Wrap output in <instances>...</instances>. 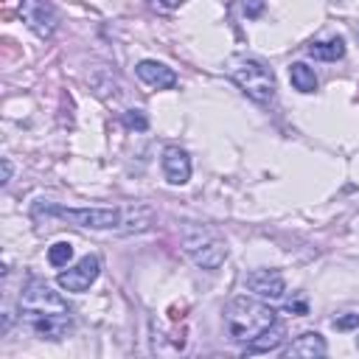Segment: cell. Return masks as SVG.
Returning a JSON list of instances; mask_svg holds the SVG:
<instances>
[{
	"label": "cell",
	"instance_id": "cell-19",
	"mask_svg": "<svg viewBox=\"0 0 359 359\" xmlns=\"http://www.w3.org/2000/svg\"><path fill=\"white\" fill-rule=\"evenodd\" d=\"M286 311H292V314H306V311H309V303H306L303 292H297L294 297L286 300Z\"/></svg>",
	"mask_w": 359,
	"mask_h": 359
},
{
	"label": "cell",
	"instance_id": "cell-6",
	"mask_svg": "<svg viewBox=\"0 0 359 359\" xmlns=\"http://www.w3.org/2000/svg\"><path fill=\"white\" fill-rule=\"evenodd\" d=\"M20 17L39 39H50L59 28V14L48 0H22L20 3Z\"/></svg>",
	"mask_w": 359,
	"mask_h": 359
},
{
	"label": "cell",
	"instance_id": "cell-17",
	"mask_svg": "<svg viewBox=\"0 0 359 359\" xmlns=\"http://www.w3.org/2000/svg\"><path fill=\"white\" fill-rule=\"evenodd\" d=\"M123 123L129 129H146L149 126V118L143 115V109H129V112H123Z\"/></svg>",
	"mask_w": 359,
	"mask_h": 359
},
{
	"label": "cell",
	"instance_id": "cell-21",
	"mask_svg": "<svg viewBox=\"0 0 359 359\" xmlns=\"http://www.w3.org/2000/svg\"><path fill=\"white\" fill-rule=\"evenodd\" d=\"M8 180H11V160L6 157V160H3V185H6Z\"/></svg>",
	"mask_w": 359,
	"mask_h": 359
},
{
	"label": "cell",
	"instance_id": "cell-13",
	"mask_svg": "<svg viewBox=\"0 0 359 359\" xmlns=\"http://www.w3.org/2000/svg\"><path fill=\"white\" fill-rule=\"evenodd\" d=\"M283 337H286V328L280 325V323H275V325H269L264 334H258L250 345H247V353H264V351H275L280 342H283Z\"/></svg>",
	"mask_w": 359,
	"mask_h": 359
},
{
	"label": "cell",
	"instance_id": "cell-22",
	"mask_svg": "<svg viewBox=\"0 0 359 359\" xmlns=\"http://www.w3.org/2000/svg\"><path fill=\"white\" fill-rule=\"evenodd\" d=\"M356 348H359V337H356Z\"/></svg>",
	"mask_w": 359,
	"mask_h": 359
},
{
	"label": "cell",
	"instance_id": "cell-10",
	"mask_svg": "<svg viewBox=\"0 0 359 359\" xmlns=\"http://www.w3.org/2000/svg\"><path fill=\"white\" fill-rule=\"evenodd\" d=\"M163 174L171 185H185L191 180V157L180 146H168L163 151Z\"/></svg>",
	"mask_w": 359,
	"mask_h": 359
},
{
	"label": "cell",
	"instance_id": "cell-14",
	"mask_svg": "<svg viewBox=\"0 0 359 359\" xmlns=\"http://www.w3.org/2000/svg\"><path fill=\"white\" fill-rule=\"evenodd\" d=\"M309 56L323 59V62H337L345 56V39L334 36V39H323V42H311L309 45Z\"/></svg>",
	"mask_w": 359,
	"mask_h": 359
},
{
	"label": "cell",
	"instance_id": "cell-12",
	"mask_svg": "<svg viewBox=\"0 0 359 359\" xmlns=\"http://www.w3.org/2000/svg\"><path fill=\"white\" fill-rule=\"evenodd\" d=\"M328 345L323 339V334L317 331H303L300 337H294L289 345H286V356H306V359H317V356H325Z\"/></svg>",
	"mask_w": 359,
	"mask_h": 359
},
{
	"label": "cell",
	"instance_id": "cell-16",
	"mask_svg": "<svg viewBox=\"0 0 359 359\" xmlns=\"http://www.w3.org/2000/svg\"><path fill=\"white\" fill-rule=\"evenodd\" d=\"M70 258H73V244L70 241H56V244L48 247V264L50 266L62 269V266L70 264Z\"/></svg>",
	"mask_w": 359,
	"mask_h": 359
},
{
	"label": "cell",
	"instance_id": "cell-15",
	"mask_svg": "<svg viewBox=\"0 0 359 359\" xmlns=\"http://www.w3.org/2000/svg\"><path fill=\"white\" fill-rule=\"evenodd\" d=\"M289 81L297 93H314L317 90V76L306 62H292L289 65Z\"/></svg>",
	"mask_w": 359,
	"mask_h": 359
},
{
	"label": "cell",
	"instance_id": "cell-4",
	"mask_svg": "<svg viewBox=\"0 0 359 359\" xmlns=\"http://www.w3.org/2000/svg\"><path fill=\"white\" fill-rule=\"evenodd\" d=\"M230 76H233V81L241 87V93H244L247 98H252L255 104L272 101V95H275V73H272L264 62L250 59V56H241V59L233 62Z\"/></svg>",
	"mask_w": 359,
	"mask_h": 359
},
{
	"label": "cell",
	"instance_id": "cell-3",
	"mask_svg": "<svg viewBox=\"0 0 359 359\" xmlns=\"http://www.w3.org/2000/svg\"><path fill=\"white\" fill-rule=\"evenodd\" d=\"M182 250L202 269H219L224 264V258H227V241L210 224H185Z\"/></svg>",
	"mask_w": 359,
	"mask_h": 359
},
{
	"label": "cell",
	"instance_id": "cell-2",
	"mask_svg": "<svg viewBox=\"0 0 359 359\" xmlns=\"http://www.w3.org/2000/svg\"><path fill=\"white\" fill-rule=\"evenodd\" d=\"M278 323V311L255 297V294H238L227 303L224 309V325H227V334L233 342H241V345H250L258 334H264L269 325Z\"/></svg>",
	"mask_w": 359,
	"mask_h": 359
},
{
	"label": "cell",
	"instance_id": "cell-18",
	"mask_svg": "<svg viewBox=\"0 0 359 359\" xmlns=\"http://www.w3.org/2000/svg\"><path fill=\"white\" fill-rule=\"evenodd\" d=\"M334 328H337V331H351V328H359V314L348 311V314L337 317V320H334Z\"/></svg>",
	"mask_w": 359,
	"mask_h": 359
},
{
	"label": "cell",
	"instance_id": "cell-8",
	"mask_svg": "<svg viewBox=\"0 0 359 359\" xmlns=\"http://www.w3.org/2000/svg\"><path fill=\"white\" fill-rule=\"evenodd\" d=\"M244 283H247L250 294H255V297H261L266 303L269 300H280L283 292H286V280H283V275L278 269H252Z\"/></svg>",
	"mask_w": 359,
	"mask_h": 359
},
{
	"label": "cell",
	"instance_id": "cell-9",
	"mask_svg": "<svg viewBox=\"0 0 359 359\" xmlns=\"http://www.w3.org/2000/svg\"><path fill=\"white\" fill-rule=\"evenodd\" d=\"M135 73L143 84L154 87V90H171L177 87V73L171 67H165L163 62H154V59H143L135 65Z\"/></svg>",
	"mask_w": 359,
	"mask_h": 359
},
{
	"label": "cell",
	"instance_id": "cell-7",
	"mask_svg": "<svg viewBox=\"0 0 359 359\" xmlns=\"http://www.w3.org/2000/svg\"><path fill=\"white\" fill-rule=\"evenodd\" d=\"M98 272H101V261H98V255H84V258L76 261L70 269L59 272L56 283H59L65 292H87V289L95 283Z\"/></svg>",
	"mask_w": 359,
	"mask_h": 359
},
{
	"label": "cell",
	"instance_id": "cell-1",
	"mask_svg": "<svg viewBox=\"0 0 359 359\" xmlns=\"http://www.w3.org/2000/svg\"><path fill=\"white\" fill-rule=\"evenodd\" d=\"M59 216L67 224L90 227V230H118V233H135L146 230L151 224V208L146 205H129V208H65V205H34V216Z\"/></svg>",
	"mask_w": 359,
	"mask_h": 359
},
{
	"label": "cell",
	"instance_id": "cell-11",
	"mask_svg": "<svg viewBox=\"0 0 359 359\" xmlns=\"http://www.w3.org/2000/svg\"><path fill=\"white\" fill-rule=\"evenodd\" d=\"M28 325L42 339H62L70 331V314H31Z\"/></svg>",
	"mask_w": 359,
	"mask_h": 359
},
{
	"label": "cell",
	"instance_id": "cell-5",
	"mask_svg": "<svg viewBox=\"0 0 359 359\" xmlns=\"http://www.w3.org/2000/svg\"><path fill=\"white\" fill-rule=\"evenodd\" d=\"M20 309L31 317V314H70V306L67 300L53 292L45 280H28L22 294H20Z\"/></svg>",
	"mask_w": 359,
	"mask_h": 359
},
{
	"label": "cell",
	"instance_id": "cell-20",
	"mask_svg": "<svg viewBox=\"0 0 359 359\" xmlns=\"http://www.w3.org/2000/svg\"><path fill=\"white\" fill-rule=\"evenodd\" d=\"M261 8H264V0H244V11H247L250 17H258Z\"/></svg>",
	"mask_w": 359,
	"mask_h": 359
}]
</instances>
